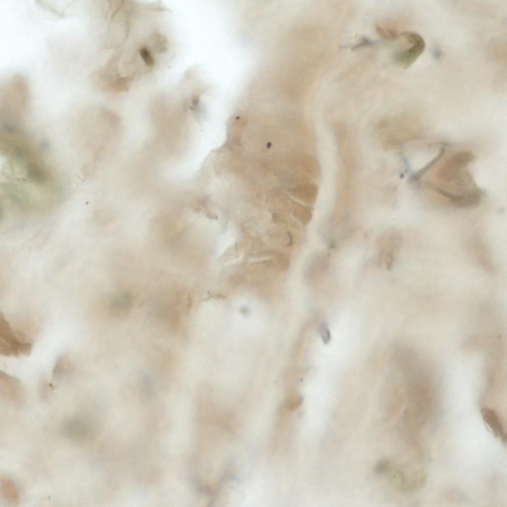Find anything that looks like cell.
Instances as JSON below:
<instances>
[{"label": "cell", "instance_id": "cell-2", "mask_svg": "<svg viewBox=\"0 0 507 507\" xmlns=\"http://www.w3.org/2000/svg\"><path fill=\"white\" fill-rule=\"evenodd\" d=\"M394 59L398 65L407 69L423 53L426 47L424 39L418 33L409 31L399 33Z\"/></svg>", "mask_w": 507, "mask_h": 507}, {"label": "cell", "instance_id": "cell-7", "mask_svg": "<svg viewBox=\"0 0 507 507\" xmlns=\"http://www.w3.org/2000/svg\"><path fill=\"white\" fill-rule=\"evenodd\" d=\"M132 306V299L128 293L120 294L115 297L110 304V309L112 314L117 318L126 317L131 311Z\"/></svg>", "mask_w": 507, "mask_h": 507}, {"label": "cell", "instance_id": "cell-13", "mask_svg": "<svg viewBox=\"0 0 507 507\" xmlns=\"http://www.w3.org/2000/svg\"><path fill=\"white\" fill-rule=\"evenodd\" d=\"M319 332L322 342L325 344H328L331 340V334L325 322H322L319 326Z\"/></svg>", "mask_w": 507, "mask_h": 507}, {"label": "cell", "instance_id": "cell-14", "mask_svg": "<svg viewBox=\"0 0 507 507\" xmlns=\"http://www.w3.org/2000/svg\"><path fill=\"white\" fill-rule=\"evenodd\" d=\"M66 358L63 357H61L59 359L58 361L57 362L55 366V368L53 370V374L54 375H55L56 376H58L59 375H62V374L63 373V371H65L66 369V366L67 365V361Z\"/></svg>", "mask_w": 507, "mask_h": 507}, {"label": "cell", "instance_id": "cell-1", "mask_svg": "<svg viewBox=\"0 0 507 507\" xmlns=\"http://www.w3.org/2000/svg\"><path fill=\"white\" fill-rule=\"evenodd\" d=\"M28 101V86L23 76L15 74L4 80L0 89L1 114L4 122L22 121Z\"/></svg>", "mask_w": 507, "mask_h": 507}, {"label": "cell", "instance_id": "cell-9", "mask_svg": "<svg viewBox=\"0 0 507 507\" xmlns=\"http://www.w3.org/2000/svg\"><path fill=\"white\" fill-rule=\"evenodd\" d=\"M300 163L303 171L306 175L313 178L319 177L320 168L318 161L314 156L309 154L302 155Z\"/></svg>", "mask_w": 507, "mask_h": 507}, {"label": "cell", "instance_id": "cell-3", "mask_svg": "<svg viewBox=\"0 0 507 507\" xmlns=\"http://www.w3.org/2000/svg\"><path fill=\"white\" fill-rule=\"evenodd\" d=\"M473 159L474 155L470 152L455 153L440 166L437 171V179L445 187L452 183L457 184L463 181L467 175L463 176L462 169Z\"/></svg>", "mask_w": 507, "mask_h": 507}, {"label": "cell", "instance_id": "cell-8", "mask_svg": "<svg viewBox=\"0 0 507 507\" xmlns=\"http://www.w3.org/2000/svg\"><path fill=\"white\" fill-rule=\"evenodd\" d=\"M480 412L483 420L491 429L494 435L501 438L503 443L506 444V434L496 411L492 409L484 407L481 409Z\"/></svg>", "mask_w": 507, "mask_h": 507}, {"label": "cell", "instance_id": "cell-5", "mask_svg": "<svg viewBox=\"0 0 507 507\" xmlns=\"http://www.w3.org/2000/svg\"><path fill=\"white\" fill-rule=\"evenodd\" d=\"M402 243L400 233L392 231L386 233L380 241V262L387 268L393 265Z\"/></svg>", "mask_w": 507, "mask_h": 507}, {"label": "cell", "instance_id": "cell-15", "mask_svg": "<svg viewBox=\"0 0 507 507\" xmlns=\"http://www.w3.org/2000/svg\"><path fill=\"white\" fill-rule=\"evenodd\" d=\"M389 467V462L385 460L378 461L375 466V472L378 475L386 473Z\"/></svg>", "mask_w": 507, "mask_h": 507}, {"label": "cell", "instance_id": "cell-10", "mask_svg": "<svg viewBox=\"0 0 507 507\" xmlns=\"http://www.w3.org/2000/svg\"><path fill=\"white\" fill-rule=\"evenodd\" d=\"M1 484L4 498L10 503H16L18 499V494L14 483L10 480L4 478Z\"/></svg>", "mask_w": 507, "mask_h": 507}, {"label": "cell", "instance_id": "cell-6", "mask_svg": "<svg viewBox=\"0 0 507 507\" xmlns=\"http://www.w3.org/2000/svg\"><path fill=\"white\" fill-rule=\"evenodd\" d=\"M318 192L317 185L310 181L296 186L293 191V197L305 203L313 204L317 199Z\"/></svg>", "mask_w": 507, "mask_h": 507}, {"label": "cell", "instance_id": "cell-12", "mask_svg": "<svg viewBox=\"0 0 507 507\" xmlns=\"http://www.w3.org/2000/svg\"><path fill=\"white\" fill-rule=\"evenodd\" d=\"M304 399L302 396H294L289 398L286 402V408L290 411L294 410L303 404Z\"/></svg>", "mask_w": 507, "mask_h": 507}, {"label": "cell", "instance_id": "cell-11", "mask_svg": "<svg viewBox=\"0 0 507 507\" xmlns=\"http://www.w3.org/2000/svg\"><path fill=\"white\" fill-rule=\"evenodd\" d=\"M445 149L444 148H442L439 151L437 155L433 158L431 161L427 164L424 167L419 170L416 172L414 173L411 177V181H416L420 178L422 176L426 173L431 168L435 165L443 156V154L445 152Z\"/></svg>", "mask_w": 507, "mask_h": 507}, {"label": "cell", "instance_id": "cell-4", "mask_svg": "<svg viewBox=\"0 0 507 507\" xmlns=\"http://www.w3.org/2000/svg\"><path fill=\"white\" fill-rule=\"evenodd\" d=\"M13 332L10 326L1 315L0 350L6 355L17 356L19 354L27 355L31 350L32 344Z\"/></svg>", "mask_w": 507, "mask_h": 507}]
</instances>
